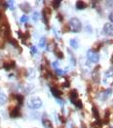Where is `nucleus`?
Returning <instances> with one entry per match:
<instances>
[{"instance_id": "f257e3e1", "label": "nucleus", "mask_w": 113, "mask_h": 128, "mask_svg": "<svg viewBox=\"0 0 113 128\" xmlns=\"http://www.w3.org/2000/svg\"><path fill=\"white\" fill-rule=\"evenodd\" d=\"M27 107L32 110H37L42 107V101L39 97H31L27 101Z\"/></svg>"}, {"instance_id": "f03ea898", "label": "nucleus", "mask_w": 113, "mask_h": 128, "mask_svg": "<svg viewBox=\"0 0 113 128\" xmlns=\"http://www.w3.org/2000/svg\"><path fill=\"white\" fill-rule=\"evenodd\" d=\"M69 99L71 101V103L78 108H82V102L81 100L78 98V93H77V90H72L69 94Z\"/></svg>"}, {"instance_id": "7ed1b4c3", "label": "nucleus", "mask_w": 113, "mask_h": 128, "mask_svg": "<svg viewBox=\"0 0 113 128\" xmlns=\"http://www.w3.org/2000/svg\"><path fill=\"white\" fill-rule=\"evenodd\" d=\"M81 22L79 21L77 18H72L69 21V28L73 32H79L81 30Z\"/></svg>"}, {"instance_id": "20e7f679", "label": "nucleus", "mask_w": 113, "mask_h": 128, "mask_svg": "<svg viewBox=\"0 0 113 128\" xmlns=\"http://www.w3.org/2000/svg\"><path fill=\"white\" fill-rule=\"evenodd\" d=\"M10 35V28L6 22L0 24V36L1 37H8Z\"/></svg>"}, {"instance_id": "39448f33", "label": "nucleus", "mask_w": 113, "mask_h": 128, "mask_svg": "<svg viewBox=\"0 0 113 128\" xmlns=\"http://www.w3.org/2000/svg\"><path fill=\"white\" fill-rule=\"evenodd\" d=\"M87 59L91 62V63H98L100 60V56L97 52H95L94 50H90L87 53Z\"/></svg>"}, {"instance_id": "423d86ee", "label": "nucleus", "mask_w": 113, "mask_h": 128, "mask_svg": "<svg viewBox=\"0 0 113 128\" xmlns=\"http://www.w3.org/2000/svg\"><path fill=\"white\" fill-rule=\"evenodd\" d=\"M51 13H52L51 9L48 8V7L44 8L43 11H42V17H43L44 22H45L46 24H48V22H49V20H50V18H51Z\"/></svg>"}, {"instance_id": "0eeeda50", "label": "nucleus", "mask_w": 113, "mask_h": 128, "mask_svg": "<svg viewBox=\"0 0 113 128\" xmlns=\"http://www.w3.org/2000/svg\"><path fill=\"white\" fill-rule=\"evenodd\" d=\"M103 30L105 32V34H107L108 36H113V26L110 22H107L104 24Z\"/></svg>"}, {"instance_id": "6e6552de", "label": "nucleus", "mask_w": 113, "mask_h": 128, "mask_svg": "<svg viewBox=\"0 0 113 128\" xmlns=\"http://www.w3.org/2000/svg\"><path fill=\"white\" fill-rule=\"evenodd\" d=\"M42 123L44 125L45 128H53V124H52V121L49 118L46 116V114L42 118Z\"/></svg>"}, {"instance_id": "1a4fd4ad", "label": "nucleus", "mask_w": 113, "mask_h": 128, "mask_svg": "<svg viewBox=\"0 0 113 128\" xmlns=\"http://www.w3.org/2000/svg\"><path fill=\"white\" fill-rule=\"evenodd\" d=\"M21 116V112H20V108H12L10 112V116L13 118H19Z\"/></svg>"}, {"instance_id": "9d476101", "label": "nucleus", "mask_w": 113, "mask_h": 128, "mask_svg": "<svg viewBox=\"0 0 113 128\" xmlns=\"http://www.w3.org/2000/svg\"><path fill=\"white\" fill-rule=\"evenodd\" d=\"M15 66H16V64H15L14 61H7V62H5L4 64H3V66H4V68L6 70H10L12 68H14Z\"/></svg>"}, {"instance_id": "9b49d317", "label": "nucleus", "mask_w": 113, "mask_h": 128, "mask_svg": "<svg viewBox=\"0 0 113 128\" xmlns=\"http://www.w3.org/2000/svg\"><path fill=\"white\" fill-rule=\"evenodd\" d=\"M51 92H52V94H53V96H55L56 98H61V96L62 95V91L59 90V89L56 88V87H51Z\"/></svg>"}, {"instance_id": "f8f14e48", "label": "nucleus", "mask_w": 113, "mask_h": 128, "mask_svg": "<svg viewBox=\"0 0 113 128\" xmlns=\"http://www.w3.org/2000/svg\"><path fill=\"white\" fill-rule=\"evenodd\" d=\"M20 7H21V9L22 12H24V13H29L31 10V8H30V5L28 4V3H22V4H21L20 5Z\"/></svg>"}, {"instance_id": "ddd939ff", "label": "nucleus", "mask_w": 113, "mask_h": 128, "mask_svg": "<svg viewBox=\"0 0 113 128\" xmlns=\"http://www.w3.org/2000/svg\"><path fill=\"white\" fill-rule=\"evenodd\" d=\"M100 66H98V68H95V70H94V72H93V77H94V80L95 81H97V82H99L100 81Z\"/></svg>"}, {"instance_id": "4468645a", "label": "nucleus", "mask_w": 113, "mask_h": 128, "mask_svg": "<svg viewBox=\"0 0 113 128\" xmlns=\"http://www.w3.org/2000/svg\"><path fill=\"white\" fill-rule=\"evenodd\" d=\"M69 43H70V46H71L72 48H74V49H77V48L79 47V41H78L77 38L71 39V40L69 41Z\"/></svg>"}, {"instance_id": "2eb2a0df", "label": "nucleus", "mask_w": 113, "mask_h": 128, "mask_svg": "<svg viewBox=\"0 0 113 128\" xmlns=\"http://www.w3.org/2000/svg\"><path fill=\"white\" fill-rule=\"evenodd\" d=\"M7 102V96L5 93L0 91V105H4Z\"/></svg>"}, {"instance_id": "dca6fc26", "label": "nucleus", "mask_w": 113, "mask_h": 128, "mask_svg": "<svg viewBox=\"0 0 113 128\" xmlns=\"http://www.w3.org/2000/svg\"><path fill=\"white\" fill-rule=\"evenodd\" d=\"M92 110H93V114H94V116H95V118L99 120V119H100V112H99L98 108L96 107V106H93Z\"/></svg>"}, {"instance_id": "f3484780", "label": "nucleus", "mask_w": 113, "mask_h": 128, "mask_svg": "<svg viewBox=\"0 0 113 128\" xmlns=\"http://www.w3.org/2000/svg\"><path fill=\"white\" fill-rule=\"evenodd\" d=\"M111 93H112V89H110V88H109V89L105 90L103 94V100H106L108 97L111 95Z\"/></svg>"}, {"instance_id": "a211bd4d", "label": "nucleus", "mask_w": 113, "mask_h": 128, "mask_svg": "<svg viewBox=\"0 0 113 128\" xmlns=\"http://www.w3.org/2000/svg\"><path fill=\"white\" fill-rule=\"evenodd\" d=\"M76 7L78 10H83L86 8V4L83 2V1H77L76 2Z\"/></svg>"}, {"instance_id": "6ab92c4d", "label": "nucleus", "mask_w": 113, "mask_h": 128, "mask_svg": "<svg viewBox=\"0 0 113 128\" xmlns=\"http://www.w3.org/2000/svg\"><path fill=\"white\" fill-rule=\"evenodd\" d=\"M54 52L56 54V56L59 58V59H63V54L61 50H59L57 47H55V49H54Z\"/></svg>"}, {"instance_id": "aec40b11", "label": "nucleus", "mask_w": 113, "mask_h": 128, "mask_svg": "<svg viewBox=\"0 0 113 128\" xmlns=\"http://www.w3.org/2000/svg\"><path fill=\"white\" fill-rule=\"evenodd\" d=\"M39 46L41 48H44L46 46V39H45V37H41V39L39 40Z\"/></svg>"}, {"instance_id": "412c9836", "label": "nucleus", "mask_w": 113, "mask_h": 128, "mask_svg": "<svg viewBox=\"0 0 113 128\" xmlns=\"http://www.w3.org/2000/svg\"><path fill=\"white\" fill-rule=\"evenodd\" d=\"M61 1H53L52 2V4H53V7L55 8V9H58L59 7H60V5H61Z\"/></svg>"}, {"instance_id": "4be33fe9", "label": "nucleus", "mask_w": 113, "mask_h": 128, "mask_svg": "<svg viewBox=\"0 0 113 128\" xmlns=\"http://www.w3.org/2000/svg\"><path fill=\"white\" fill-rule=\"evenodd\" d=\"M32 19H33V21L37 22L39 20V13L38 12H34L33 13V15H32Z\"/></svg>"}, {"instance_id": "5701e85b", "label": "nucleus", "mask_w": 113, "mask_h": 128, "mask_svg": "<svg viewBox=\"0 0 113 128\" xmlns=\"http://www.w3.org/2000/svg\"><path fill=\"white\" fill-rule=\"evenodd\" d=\"M16 98H17L19 104L21 105V104H22V101H23V96H22V95H20V94H18V95H16Z\"/></svg>"}, {"instance_id": "b1692460", "label": "nucleus", "mask_w": 113, "mask_h": 128, "mask_svg": "<svg viewBox=\"0 0 113 128\" xmlns=\"http://www.w3.org/2000/svg\"><path fill=\"white\" fill-rule=\"evenodd\" d=\"M105 75H106L107 77H112L113 76V68H109V70L105 72Z\"/></svg>"}, {"instance_id": "393cba45", "label": "nucleus", "mask_w": 113, "mask_h": 128, "mask_svg": "<svg viewBox=\"0 0 113 128\" xmlns=\"http://www.w3.org/2000/svg\"><path fill=\"white\" fill-rule=\"evenodd\" d=\"M6 4H7V6L10 8L11 10L14 9V2L13 1H8V2H6Z\"/></svg>"}, {"instance_id": "a878e982", "label": "nucleus", "mask_w": 113, "mask_h": 128, "mask_svg": "<svg viewBox=\"0 0 113 128\" xmlns=\"http://www.w3.org/2000/svg\"><path fill=\"white\" fill-rule=\"evenodd\" d=\"M28 21V18H27V16H22L21 18V22H26Z\"/></svg>"}, {"instance_id": "bb28decb", "label": "nucleus", "mask_w": 113, "mask_h": 128, "mask_svg": "<svg viewBox=\"0 0 113 128\" xmlns=\"http://www.w3.org/2000/svg\"><path fill=\"white\" fill-rule=\"evenodd\" d=\"M10 42L15 46V47H19V44H18V42L15 40V39H13V38H11L10 39Z\"/></svg>"}, {"instance_id": "cd10ccee", "label": "nucleus", "mask_w": 113, "mask_h": 128, "mask_svg": "<svg viewBox=\"0 0 113 128\" xmlns=\"http://www.w3.org/2000/svg\"><path fill=\"white\" fill-rule=\"evenodd\" d=\"M56 72H57V74H60V75H62V74H64V70H62L61 68H56Z\"/></svg>"}, {"instance_id": "c85d7f7f", "label": "nucleus", "mask_w": 113, "mask_h": 128, "mask_svg": "<svg viewBox=\"0 0 113 128\" xmlns=\"http://www.w3.org/2000/svg\"><path fill=\"white\" fill-rule=\"evenodd\" d=\"M29 76H30V78H33V77L35 76V72H34V70H33L32 68L29 70Z\"/></svg>"}, {"instance_id": "c756f323", "label": "nucleus", "mask_w": 113, "mask_h": 128, "mask_svg": "<svg viewBox=\"0 0 113 128\" xmlns=\"http://www.w3.org/2000/svg\"><path fill=\"white\" fill-rule=\"evenodd\" d=\"M31 54L32 55H34V54H36V52H37V50H36V48H35V46H31Z\"/></svg>"}, {"instance_id": "7c9ffc66", "label": "nucleus", "mask_w": 113, "mask_h": 128, "mask_svg": "<svg viewBox=\"0 0 113 128\" xmlns=\"http://www.w3.org/2000/svg\"><path fill=\"white\" fill-rule=\"evenodd\" d=\"M4 45V40H3V37L0 36V48H2Z\"/></svg>"}, {"instance_id": "2f4dec72", "label": "nucleus", "mask_w": 113, "mask_h": 128, "mask_svg": "<svg viewBox=\"0 0 113 128\" xmlns=\"http://www.w3.org/2000/svg\"><path fill=\"white\" fill-rule=\"evenodd\" d=\"M109 20L112 22V24H113V14H110V15H109Z\"/></svg>"}, {"instance_id": "473e14b6", "label": "nucleus", "mask_w": 113, "mask_h": 128, "mask_svg": "<svg viewBox=\"0 0 113 128\" xmlns=\"http://www.w3.org/2000/svg\"><path fill=\"white\" fill-rule=\"evenodd\" d=\"M58 18H59V20H60V21H62V15H61V14H59V15H58Z\"/></svg>"}, {"instance_id": "72a5a7b5", "label": "nucleus", "mask_w": 113, "mask_h": 128, "mask_svg": "<svg viewBox=\"0 0 113 128\" xmlns=\"http://www.w3.org/2000/svg\"><path fill=\"white\" fill-rule=\"evenodd\" d=\"M60 118H61V120H62V122H65V119L62 118V116H60Z\"/></svg>"}, {"instance_id": "f704fd0d", "label": "nucleus", "mask_w": 113, "mask_h": 128, "mask_svg": "<svg viewBox=\"0 0 113 128\" xmlns=\"http://www.w3.org/2000/svg\"><path fill=\"white\" fill-rule=\"evenodd\" d=\"M0 19H1V12H0Z\"/></svg>"}]
</instances>
